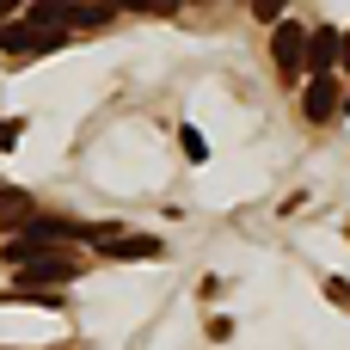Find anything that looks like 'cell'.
I'll return each mask as SVG.
<instances>
[{"label": "cell", "instance_id": "1", "mask_svg": "<svg viewBox=\"0 0 350 350\" xmlns=\"http://www.w3.org/2000/svg\"><path fill=\"white\" fill-rule=\"evenodd\" d=\"M74 277H80V258L74 252H55V246L18 265V283L25 289H55V283H74Z\"/></svg>", "mask_w": 350, "mask_h": 350}, {"label": "cell", "instance_id": "2", "mask_svg": "<svg viewBox=\"0 0 350 350\" xmlns=\"http://www.w3.org/2000/svg\"><path fill=\"white\" fill-rule=\"evenodd\" d=\"M0 49L18 62V55H43V49H62V37H55V31H37V25H6V31H0Z\"/></svg>", "mask_w": 350, "mask_h": 350}, {"label": "cell", "instance_id": "3", "mask_svg": "<svg viewBox=\"0 0 350 350\" xmlns=\"http://www.w3.org/2000/svg\"><path fill=\"white\" fill-rule=\"evenodd\" d=\"M271 55H277V68L295 80V74L308 68V31H301V25H277V43H271Z\"/></svg>", "mask_w": 350, "mask_h": 350}, {"label": "cell", "instance_id": "4", "mask_svg": "<svg viewBox=\"0 0 350 350\" xmlns=\"http://www.w3.org/2000/svg\"><path fill=\"white\" fill-rule=\"evenodd\" d=\"M338 111H345V98H338L332 74L308 80V92H301V117H308V123H326V117H338Z\"/></svg>", "mask_w": 350, "mask_h": 350}, {"label": "cell", "instance_id": "5", "mask_svg": "<svg viewBox=\"0 0 350 350\" xmlns=\"http://www.w3.org/2000/svg\"><path fill=\"white\" fill-rule=\"evenodd\" d=\"M338 49H345V31H332V25H320V31L308 37V68H314V80L338 62Z\"/></svg>", "mask_w": 350, "mask_h": 350}, {"label": "cell", "instance_id": "6", "mask_svg": "<svg viewBox=\"0 0 350 350\" xmlns=\"http://www.w3.org/2000/svg\"><path fill=\"white\" fill-rule=\"evenodd\" d=\"M105 252L111 258H160V240H148V234H111Z\"/></svg>", "mask_w": 350, "mask_h": 350}, {"label": "cell", "instance_id": "7", "mask_svg": "<svg viewBox=\"0 0 350 350\" xmlns=\"http://www.w3.org/2000/svg\"><path fill=\"white\" fill-rule=\"evenodd\" d=\"M0 301H25V308H62V295H55V289H25V283H18L12 295H0Z\"/></svg>", "mask_w": 350, "mask_h": 350}, {"label": "cell", "instance_id": "8", "mask_svg": "<svg viewBox=\"0 0 350 350\" xmlns=\"http://www.w3.org/2000/svg\"><path fill=\"white\" fill-rule=\"evenodd\" d=\"M178 142H185V154H191V160H209V148H203V135H197V129H178Z\"/></svg>", "mask_w": 350, "mask_h": 350}, {"label": "cell", "instance_id": "9", "mask_svg": "<svg viewBox=\"0 0 350 350\" xmlns=\"http://www.w3.org/2000/svg\"><path fill=\"white\" fill-rule=\"evenodd\" d=\"M326 295H332L338 308H350V283H345V277H332V283H326Z\"/></svg>", "mask_w": 350, "mask_h": 350}, {"label": "cell", "instance_id": "10", "mask_svg": "<svg viewBox=\"0 0 350 350\" xmlns=\"http://www.w3.org/2000/svg\"><path fill=\"white\" fill-rule=\"evenodd\" d=\"M18 129H25V123H0V142H18Z\"/></svg>", "mask_w": 350, "mask_h": 350}, {"label": "cell", "instance_id": "11", "mask_svg": "<svg viewBox=\"0 0 350 350\" xmlns=\"http://www.w3.org/2000/svg\"><path fill=\"white\" fill-rule=\"evenodd\" d=\"M338 62H345V74H350V31H345V49H338Z\"/></svg>", "mask_w": 350, "mask_h": 350}, {"label": "cell", "instance_id": "12", "mask_svg": "<svg viewBox=\"0 0 350 350\" xmlns=\"http://www.w3.org/2000/svg\"><path fill=\"white\" fill-rule=\"evenodd\" d=\"M12 6H18V0H0V18H6V12H12Z\"/></svg>", "mask_w": 350, "mask_h": 350}, {"label": "cell", "instance_id": "13", "mask_svg": "<svg viewBox=\"0 0 350 350\" xmlns=\"http://www.w3.org/2000/svg\"><path fill=\"white\" fill-rule=\"evenodd\" d=\"M345 111H350V98H345Z\"/></svg>", "mask_w": 350, "mask_h": 350}]
</instances>
